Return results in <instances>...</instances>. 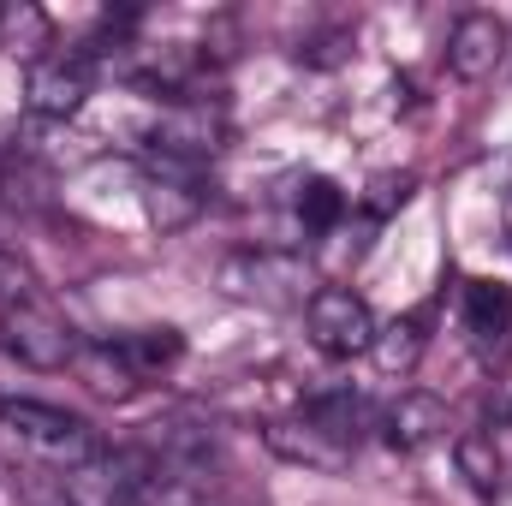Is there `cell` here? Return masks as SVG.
I'll return each mask as SVG.
<instances>
[{
  "label": "cell",
  "instance_id": "18",
  "mask_svg": "<svg viewBox=\"0 0 512 506\" xmlns=\"http://www.w3.org/2000/svg\"><path fill=\"white\" fill-rule=\"evenodd\" d=\"M78 370L90 381V393H102V399H131V393H137V376L126 370V358H120L114 346H84Z\"/></svg>",
  "mask_w": 512,
  "mask_h": 506
},
{
  "label": "cell",
  "instance_id": "14",
  "mask_svg": "<svg viewBox=\"0 0 512 506\" xmlns=\"http://www.w3.org/2000/svg\"><path fill=\"white\" fill-rule=\"evenodd\" d=\"M120 358H126V370L137 381H149V376H167L179 358H185V334L179 328H167V322H155V328H126L120 340H108Z\"/></svg>",
  "mask_w": 512,
  "mask_h": 506
},
{
  "label": "cell",
  "instance_id": "1",
  "mask_svg": "<svg viewBox=\"0 0 512 506\" xmlns=\"http://www.w3.org/2000/svg\"><path fill=\"white\" fill-rule=\"evenodd\" d=\"M221 292L268 304V310H304L322 292V280L298 251H239L221 262Z\"/></svg>",
  "mask_w": 512,
  "mask_h": 506
},
{
  "label": "cell",
  "instance_id": "21",
  "mask_svg": "<svg viewBox=\"0 0 512 506\" xmlns=\"http://www.w3.org/2000/svg\"><path fill=\"white\" fill-rule=\"evenodd\" d=\"M298 60H304V66H322V72H328V66H346V60H352V30H322V36H310V42L298 48Z\"/></svg>",
  "mask_w": 512,
  "mask_h": 506
},
{
  "label": "cell",
  "instance_id": "4",
  "mask_svg": "<svg viewBox=\"0 0 512 506\" xmlns=\"http://www.w3.org/2000/svg\"><path fill=\"white\" fill-rule=\"evenodd\" d=\"M149 149H155L161 161L203 167V161H215V155L227 149V114H221L215 102H203V96H179V102H167V108L155 114Z\"/></svg>",
  "mask_w": 512,
  "mask_h": 506
},
{
  "label": "cell",
  "instance_id": "19",
  "mask_svg": "<svg viewBox=\"0 0 512 506\" xmlns=\"http://www.w3.org/2000/svg\"><path fill=\"white\" fill-rule=\"evenodd\" d=\"M370 352H376V364H382L387 376H411L417 358H423V328L417 322H387Z\"/></svg>",
  "mask_w": 512,
  "mask_h": 506
},
{
  "label": "cell",
  "instance_id": "15",
  "mask_svg": "<svg viewBox=\"0 0 512 506\" xmlns=\"http://www.w3.org/2000/svg\"><path fill=\"white\" fill-rule=\"evenodd\" d=\"M0 48L12 60H24V72H30L36 60L54 54V18L42 6H30V0H6L0 6Z\"/></svg>",
  "mask_w": 512,
  "mask_h": 506
},
{
  "label": "cell",
  "instance_id": "9",
  "mask_svg": "<svg viewBox=\"0 0 512 506\" xmlns=\"http://www.w3.org/2000/svg\"><path fill=\"white\" fill-rule=\"evenodd\" d=\"M459 322H465V334L483 358H501L512 346V286L507 280H465Z\"/></svg>",
  "mask_w": 512,
  "mask_h": 506
},
{
  "label": "cell",
  "instance_id": "2",
  "mask_svg": "<svg viewBox=\"0 0 512 506\" xmlns=\"http://www.w3.org/2000/svg\"><path fill=\"white\" fill-rule=\"evenodd\" d=\"M0 429L12 441H24L36 459L60 465V471H78L84 459H96V429L60 405H42V399H0Z\"/></svg>",
  "mask_w": 512,
  "mask_h": 506
},
{
  "label": "cell",
  "instance_id": "10",
  "mask_svg": "<svg viewBox=\"0 0 512 506\" xmlns=\"http://www.w3.org/2000/svg\"><path fill=\"white\" fill-rule=\"evenodd\" d=\"M376 429H382V441L393 453H423V447H435L447 435V405L435 393H399L376 417Z\"/></svg>",
  "mask_w": 512,
  "mask_h": 506
},
{
  "label": "cell",
  "instance_id": "23",
  "mask_svg": "<svg viewBox=\"0 0 512 506\" xmlns=\"http://www.w3.org/2000/svg\"><path fill=\"white\" fill-rule=\"evenodd\" d=\"M501 227H507V239H512V197L501 203Z\"/></svg>",
  "mask_w": 512,
  "mask_h": 506
},
{
  "label": "cell",
  "instance_id": "8",
  "mask_svg": "<svg viewBox=\"0 0 512 506\" xmlns=\"http://www.w3.org/2000/svg\"><path fill=\"white\" fill-rule=\"evenodd\" d=\"M507 18H495V12H465L459 24H453V36H447V72L453 78H465V84H483V78H495V66L507 60Z\"/></svg>",
  "mask_w": 512,
  "mask_h": 506
},
{
  "label": "cell",
  "instance_id": "6",
  "mask_svg": "<svg viewBox=\"0 0 512 506\" xmlns=\"http://www.w3.org/2000/svg\"><path fill=\"white\" fill-rule=\"evenodd\" d=\"M90 90H96V60L84 48H54L48 60H36L24 72V108L36 120H72V114H84Z\"/></svg>",
  "mask_w": 512,
  "mask_h": 506
},
{
  "label": "cell",
  "instance_id": "22",
  "mask_svg": "<svg viewBox=\"0 0 512 506\" xmlns=\"http://www.w3.org/2000/svg\"><path fill=\"white\" fill-rule=\"evenodd\" d=\"M24 298H30V268H24L18 256L0 251V316H6L12 304H24Z\"/></svg>",
  "mask_w": 512,
  "mask_h": 506
},
{
  "label": "cell",
  "instance_id": "7",
  "mask_svg": "<svg viewBox=\"0 0 512 506\" xmlns=\"http://www.w3.org/2000/svg\"><path fill=\"white\" fill-rule=\"evenodd\" d=\"M143 215L149 227L161 233H185L197 215H203V185H197V167H179V161H149L143 173Z\"/></svg>",
  "mask_w": 512,
  "mask_h": 506
},
{
  "label": "cell",
  "instance_id": "16",
  "mask_svg": "<svg viewBox=\"0 0 512 506\" xmlns=\"http://www.w3.org/2000/svg\"><path fill=\"white\" fill-rule=\"evenodd\" d=\"M346 209H352V197L334 185V179H304L298 185V197H292V227L310 239V233H340V221H346Z\"/></svg>",
  "mask_w": 512,
  "mask_h": 506
},
{
  "label": "cell",
  "instance_id": "11",
  "mask_svg": "<svg viewBox=\"0 0 512 506\" xmlns=\"http://www.w3.org/2000/svg\"><path fill=\"white\" fill-rule=\"evenodd\" d=\"M262 441H268L274 459L304 465V471H346V465H352V453H346L340 441H328L322 429H310L304 417H280V423H268Z\"/></svg>",
  "mask_w": 512,
  "mask_h": 506
},
{
  "label": "cell",
  "instance_id": "17",
  "mask_svg": "<svg viewBox=\"0 0 512 506\" xmlns=\"http://www.w3.org/2000/svg\"><path fill=\"white\" fill-rule=\"evenodd\" d=\"M453 465H459V477H465L471 495H483V501L501 495V447H495L489 429H465L453 441Z\"/></svg>",
  "mask_w": 512,
  "mask_h": 506
},
{
  "label": "cell",
  "instance_id": "12",
  "mask_svg": "<svg viewBox=\"0 0 512 506\" xmlns=\"http://www.w3.org/2000/svg\"><path fill=\"white\" fill-rule=\"evenodd\" d=\"M298 417H304L310 429H322L328 441H340L346 453H358V441H364V429H370V405H364V393H352V387L310 393V399L298 405Z\"/></svg>",
  "mask_w": 512,
  "mask_h": 506
},
{
  "label": "cell",
  "instance_id": "5",
  "mask_svg": "<svg viewBox=\"0 0 512 506\" xmlns=\"http://www.w3.org/2000/svg\"><path fill=\"white\" fill-rule=\"evenodd\" d=\"M304 328H310V346L322 358H364L382 334L376 310L352 292V286H322L310 304H304Z\"/></svg>",
  "mask_w": 512,
  "mask_h": 506
},
{
  "label": "cell",
  "instance_id": "20",
  "mask_svg": "<svg viewBox=\"0 0 512 506\" xmlns=\"http://www.w3.org/2000/svg\"><path fill=\"white\" fill-rule=\"evenodd\" d=\"M12 495H18V506H72L66 471H18Z\"/></svg>",
  "mask_w": 512,
  "mask_h": 506
},
{
  "label": "cell",
  "instance_id": "13",
  "mask_svg": "<svg viewBox=\"0 0 512 506\" xmlns=\"http://www.w3.org/2000/svg\"><path fill=\"white\" fill-rule=\"evenodd\" d=\"M54 167L48 161H36L30 149H12L6 161H0V203L6 209H18V215H42V209H54Z\"/></svg>",
  "mask_w": 512,
  "mask_h": 506
},
{
  "label": "cell",
  "instance_id": "3",
  "mask_svg": "<svg viewBox=\"0 0 512 506\" xmlns=\"http://www.w3.org/2000/svg\"><path fill=\"white\" fill-rule=\"evenodd\" d=\"M0 346L18 358V364H30V370H78V358H84V340L72 334V322H60L48 304H36V298H24V304H12L6 316H0Z\"/></svg>",
  "mask_w": 512,
  "mask_h": 506
}]
</instances>
